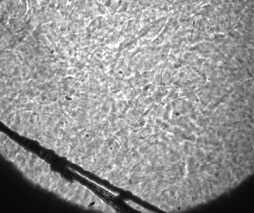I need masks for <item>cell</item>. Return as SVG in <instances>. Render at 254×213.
I'll list each match as a JSON object with an SVG mask.
<instances>
[{
  "instance_id": "6da1fadb",
  "label": "cell",
  "mask_w": 254,
  "mask_h": 213,
  "mask_svg": "<svg viewBox=\"0 0 254 213\" xmlns=\"http://www.w3.org/2000/svg\"><path fill=\"white\" fill-rule=\"evenodd\" d=\"M8 161L28 181L51 192L57 172L52 170L50 164L44 159L17 143L10 150Z\"/></svg>"
},
{
  "instance_id": "7a4b0ae2",
  "label": "cell",
  "mask_w": 254,
  "mask_h": 213,
  "mask_svg": "<svg viewBox=\"0 0 254 213\" xmlns=\"http://www.w3.org/2000/svg\"><path fill=\"white\" fill-rule=\"evenodd\" d=\"M125 202L129 206L134 209L140 211L141 212L143 213L144 212V211L145 210L144 209L143 207L139 206V205L135 203L131 200L126 201Z\"/></svg>"
},
{
  "instance_id": "3957f363",
  "label": "cell",
  "mask_w": 254,
  "mask_h": 213,
  "mask_svg": "<svg viewBox=\"0 0 254 213\" xmlns=\"http://www.w3.org/2000/svg\"><path fill=\"white\" fill-rule=\"evenodd\" d=\"M132 152V151H131L130 152H129L128 153V154H129V153H130L131 152Z\"/></svg>"
}]
</instances>
